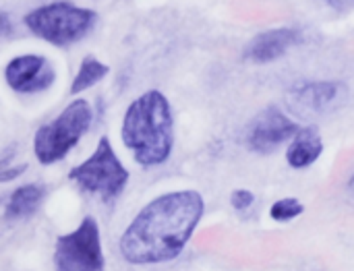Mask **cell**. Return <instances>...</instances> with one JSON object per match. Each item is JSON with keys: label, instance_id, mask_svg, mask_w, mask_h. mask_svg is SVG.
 <instances>
[{"label": "cell", "instance_id": "6da1fadb", "mask_svg": "<svg viewBox=\"0 0 354 271\" xmlns=\"http://www.w3.org/2000/svg\"><path fill=\"white\" fill-rule=\"evenodd\" d=\"M205 203L197 191L166 193L147 203L120 239V253L133 265L164 263L180 255L193 236Z\"/></svg>", "mask_w": 354, "mask_h": 271}, {"label": "cell", "instance_id": "7a4b0ae2", "mask_svg": "<svg viewBox=\"0 0 354 271\" xmlns=\"http://www.w3.org/2000/svg\"><path fill=\"white\" fill-rule=\"evenodd\" d=\"M122 143L133 151L137 164L145 168L160 166L170 158L174 145V120L164 93L151 89L127 108Z\"/></svg>", "mask_w": 354, "mask_h": 271}, {"label": "cell", "instance_id": "3957f363", "mask_svg": "<svg viewBox=\"0 0 354 271\" xmlns=\"http://www.w3.org/2000/svg\"><path fill=\"white\" fill-rule=\"evenodd\" d=\"M91 118L93 112L89 102L75 100L52 122L39 127L33 139V153L37 162L44 166L60 162L89 131Z\"/></svg>", "mask_w": 354, "mask_h": 271}, {"label": "cell", "instance_id": "277c9868", "mask_svg": "<svg viewBox=\"0 0 354 271\" xmlns=\"http://www.w3.org/2000/svg\"><path fill=\"white\" fill-rule=\"evenodd\" d=\"M95 21V10L62 0L44 4L25 15V25L31 33L54 46H71L83 39L93 29Z\"/></svg>", "mask_w": 354, "mask_h": 271}, {"label": "cell", "instance_id": "5b68a950", "mask_svg": "<svg viewBox=\"0 0 354 271\" xmlns=\"http://www.w3.org/2000/svg\"><path fill=\"white\" fill-rule=\"evenodd\" d=\"M83 191L97 195L104 203L114 201L129 183V170L118 160L108 137H102L95 151L81 166L73 168L68 174Z\"/></svg>", "mask_w": 354, "mask_h": 271}, {"label": "cell", "instance_id": "8992f818", "mask_svg": "<svg viewBox=\"0 0 354 271\" xmlns=\"http://www.w3.org/2000/svg\"><path fill=\"white\" fill-rule=\"evenodd\" d=\"M104 253L97 222L87 216L77 230L56 241L54 268L56 271H104Z\"/></svg>", "mask_w": 354, "mask_h": 271}, {"label": "cell", "instance_id": "52a82bcc", "mask_svg": "<svg viewBox=\"0 0 354 271\" xmlns=\"http://www.w3.org/2000/svg\"><path fill=\"white\" fill-rule=\"evenodd\" d=\"M299 131L301 127L295 120L282 114L276 106H270L253 118L247 131V145L257 153H270Z\"/></svg>", "mask_w": 354, "mask_h": 271}, {"label": "cell", "instance_id": "ba28073f", "mask_svg": "<svg viewBox=\"0 0 354 271\" xmlns=\"http://www.w3.org/2000/svg\"><path fill=\"white\" fill-rule=\"evenodd\" d=\"M346 97V87L342 83H307L290 89L286 95L290 110L301 118L322 116L334 108H338Z\"/></svg>", "mask_w": 354, "mask_h": 271}, {"label": "cell", "instance_id": "9c48e42d", "mask_svg": "<svg viewBox=\"0 0 354 271\" xmlns=\"http://www.w3.org/2000/svg\"><path fill=\"white\" fill-rule=\"evenodd\" d=\"M4 79L19 93H37L54 83L56 73L48 58L37 54H23L6 64Z\"/></svg>", "mask_w": 354, "mask_h": 271}, {"label": "cell", "instance_id": "30bf717a", "mask_svg": "<svg viewBox=\"0 0 354 271\" xmlns=\"http://www.w3.org/2000/svg\"><path fill=\"white\" fill-rule=\"evenodd\" d=\"M303 39V33L292 27H280V29H270L259 35H255L249 46L245 48V60L255 62V64H266L272 60L282 58L292 46H297Z\"/></svg>", "mask_w": 354, "mask_h": 271}, {"label": "cell", "instance_id": "8fae6325", "mask_svg": "<svg viewBox=\"0 0 354 271\" xmlns=\"http://www.w3.org/2000/svg\"><path fill=\"white\" fill-rule=\"evenodd\" d=\"M324 151V141L317 131V127H301V131L295 135L286 160L292 168H307L311 166Z\"/></svg>", "mask_w": 354, "mask_h": 271}, {"label": "cell", "instance_id": "7c38bea8", "mask_svg": "<svg viewBox=\"0 0 354 271\" xmlns=\"http://www.w3.org/2000/svg\"><path fill=\"white\" fill-rule=\"evenodd\" d=\"M44 197H46V189L41 185H25V187L17 189L6 203L4 218L6 220H27L29 216H33L37 212Z\"/></svg>", "mask_w": 354, "mask_h": 271}, {"label": "cell", "instance_id": "4fadbf2b", "mask_svg": "<svg viewBox=\"0 0 354 271\" xmlns=\"http://www.w3.org/2000/svg\"><path fill=\"white\" fill-rule=\"evenodd\" d=\"M108 71L110 68L104 62H100L97 58L85 56L81 66H79V73H77V77H75V81L71 85V93H81V91L93 87L97 81H102L108 75Z\"/></svg>", "mask_w": 354, "mask_h": 271}, {"label": "cell", "instance_id": "5bb4252c", "mask_svg": "<svg viewBox=\"0 0 354 271\" xmlns=\"http://www.w3.org/2000/svg\"><path fill=\"white\" fill-rule=\"evenodd\" d=\"M305 212V207H303V203L299 201V199H280V201H276L274 205H272V209H270V216H272V220H276V222H290V220H295L297 216H301Z\"/></svg>", "mask_w": 354, "mask_h": 271}, {"label": "cell", "instance_id": "9a60e30c", "mask_svg": "<svg viewBox=\"0 0 354 271\" xmlns=\"http://www.w3.org/2000/svg\"><path fill=\"white\" fill-rule=\"evenodd\" d=\"M230 203H232V207H234V209L245 212V209H249V207L255 203V195H253L251 191L239 189V191H234V193L230 195Z\"/></svg>", "mask_w": 354, "mask_h": 271}, {"label": "cell", "instance_id": "2e32d148", "mask_svg": "<svg viewBox=\"0 0 354 271\" xmlns=\"http://www.w3.org/2000/svg\"><path fill=\"white\" fill-rule=\"evenodd\" d=\"M12 33V21L6 12H0V37H8Z\"/></svg>", "mask_w": 354, "mask_h": 271}, {"label": "cell", "instance_id": "e0dca14e", "mask_svg": "<svg viewBox=\"0 0 354 271\" xmlns=\"http://www.w3.org/2000/svg\"><path fill=\"white\" fill-rule=\"evenodd\" d=\"M328 6L336 8V10H351L354 8V0H324Z\"/></svg>", "mask_w": 354, "mask_h": 271}]
</instances>
